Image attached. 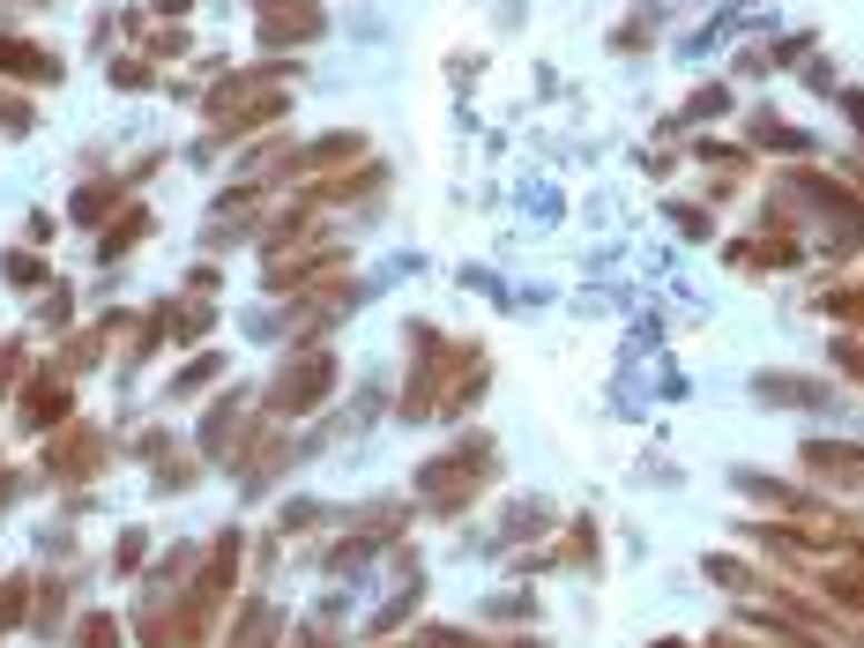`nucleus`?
<instances>
[{"label": "nucleus", "mask_w": 864, "mask_h": 648, "mask_svg": "<svg viewBox=\"0 0 864 648\" xmlns=\"http://www.w3.org/2000/svg\"><path fill=\"white\" fill-rule=\"evenodd\" d=\"M321 380H328V366H321V358H314V366H298V373L284 380V396H276V402H291V410H298V402H321V396H328Z\"/></svg>", "instance_id": "nucleus-1"}]
</instances>
